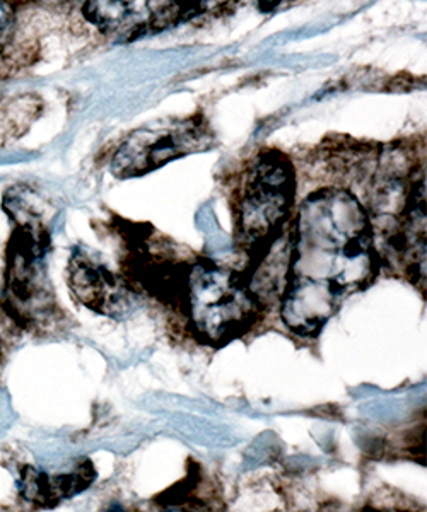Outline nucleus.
Masks as SVG:
<instances>
[{"label": "nucleus", "instance_id": "obj_1", "mask_svg": "<svg viewBox=\"0 0 427 512\" xmlns=\"http://www.w3.org/2000/svg\"><path fill=\"white\" fill-rule=\"evenodd\" d=\"M289 246L293 277L325 284L342 297L364 289L378 274L375 227L347 190L311 193L299 207Z\"/></svg>", "mask_w": 427, "mask_h": 512}, {"label": "nucleus", "instance_id": "obj_2", "mask_svg": "<svg viewBox=\"0 0 427 512\" xmlns=\"http://www.w3.org/2000/svg\"><path fill=\"white\" fill-rule=\"evenodd\" d=\"M185 299L190 323L205 344L224 345L243 337L257 325L260 315V301L250 279L211 260L190 267Z\"/></svg>", "mask_w": 427, "mask_h": 512}, {"label": "nucleus", "instance_id": "obj_3", "mask_svg": "<svg viewBox=\"0 0 427 512\" xmlns=\"http://www.w3.org/2000/svg\"><path fill=\"white\" fill-rule=\"evenodd\" d=\"M296 195L291 161L279 151H265L246 175L240 202L241 243L260 262L282 236Z\"/></svg>", "mask_w": 427, "mask_h": 512}, {"label": "nucleus", "instance_id": "obj_4", "mask_svg": "<svg viewBox=\"0 0 427 512\" xmlns=\"http://www.w3.org/2000/svg\"><path fill=\"white\" fill-rule=\"evenodd\" d=\"M212 144L214 134L202 117L159 120L127 137L113 158L112 173L120 180L139 178Z\"/></svg>", "mask_w": 427, "mask_h": 512}, {"label": "nucleus", "instance_id": "obj_5", "mask_svg": "<svg viewBox=\"0 0 427 512\" xmlns=\"http://www.w3.org/2000/svg\"><path fill=\"white\" fill-rule=\"evenodd\" d=\"M209 0H88L86 14L106 35L134 41L185 23Z\"/></svg>", "mask_w": 427, "mask_h": 512}, {"label": "nucleus", "instance_id": "obj_6", "mask_svg": "<svg viewBox=\"0 0 427 512\" xmlns=\"http://www.w3.org/2000/svg\"><path fill=\"white\" fill-rule=\"evenodd\" d=\"M340 299L342 296L325 284L291 275L282 296V321L299 337H316L337 313Z\"/></svg>", "mask_w": 427, "mask_h": 512}, {"label": "nucleus", "instance_id": "obj_7", "mask_svg": "<svg viewBox=\"0 0 427 512\" xmlns=\"http://www.w3.org/2000/svg\"><path fill=\"white\" fill-rule=\"evenodd\" d=\"M71 286L77 299L100 315H122L130 306L129 289L122 280L89 258H74Z\"/></svg>", "mask_w": 427, "mask_h": 512}, {"label": "nucleus", "instance_id": "obj_8", "mask_svg": "<svg viewBox=\"0 0 427 512\" xmlns=\"http://www.w3.org/2000/svg\"><path fill=\"white\" fill-rule=\"evenodd\" d=\"M9 24H11V11L6 6V2L0 0V43L4 40L7 30H9Z\"/></svg>", "mask_w": 427, "mask_h": 512}, {"label": "nucleus", "instance_id": "obj_9", "mask_svg": "<svg viewBox=\"0 0 427 512\" xmlns=\"http://www.w3.org/2000/svg\"><path fill=\"white\" fill-rule=\"evenodd\" d=\"M258 4L262 11H272L277 4H281V0H258Z\"/></svg>", "mask_w": 427, "mask_h": 512}]
</instances>
